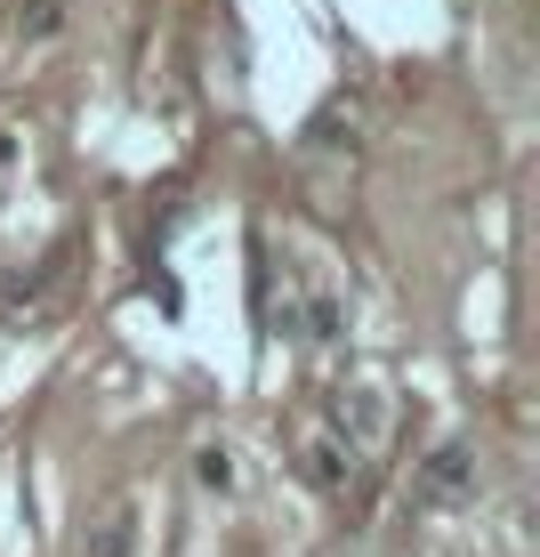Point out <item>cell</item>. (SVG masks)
Segmentation results:
<instances>
[{"mask_svg":"<svg viewBox=\"0 0 540 557\" xmlns=\"http://www.w3.org/2000/svg\"><path fill=\"white\" fill-rule=\"evenodd\" d=\"M419 493H428L436 509H460L476 493V453L468 445H436L428 460H419Z\"/></svg>","mask_w":540,"mask_h":557,"instance_id":"1","label":"cell"},{"mask_svg":"<svg viewBox=\"0 0 540 557\" xmlns=\"http://www.w3.org/2000/svg\"><path fill=\"white\" fill-rule=\"evenodd\" d=\"M299 469L315 476L323 493H347V445H339L331 429H315V436H306V445H299Z\"/></svg>","mask_w":540,"mask_h":557,"instance_id":"2","label":"cell"},{"mask_svg":"<svg viewBox=\"0 0 540 557\" xmlns=\"http://www.w3.org/2000/svg\"><path fill=\"white\" fill-rule=\"evenodd\" d=\"M138 549V509L129 502H105L98 525H89V557H129Z\"/></svg>","mask_w":540,"mask_h":557,"instance_id":"3","label":"cell"},{"mask_svg":"<svg viewBox=\"0 0 540 557\" xmlns=\"http://www.w3.org/2000/svg\"><path fill=\"white\" fill-rule=\"evenodd\" d=\"M339 436H355V445H363V453H372V445H379V436H388V396H372V388H355V396H347V405H339Z\"/></svg>","mask_w":540,"mask_h":557,"instance_id":"4","label":"cell"},{"mask_svg":"<svg viewBox=\"0 0 540 557\" xmlns=\"http://www.w3.org/2000/svg\"><path fill=\"white\" fill-rule=\"evenodd\" d=\"M306 339H315V348H339L347 339V299L331 283H306Z\"/></svg>","mask_w":540,"mask_h":557,"instance_id":"5","label":"cell"},{"mask_svg":"<svg viewBox=\"0 0 540 557\" xmlns=\"http://www.w3.org/2000/svg\"><path fill=\"white\" fill-rule=\"evenodd\" d=\"M306 146H355V113H347V98H331L306 122Z\"/></svg>","mask_w":540,"mask_h":557,"instance_id":"6","label":"cell"},{"mask_svg":"<svg viewBox=\"0 0 540 557\" xmlns=\"http://www.w3.org/2000/svg\"><path fill=\"white\" fill-rule=\"evenodd\" d=\"M194 485H202V493H226V485H235V460H226V445H202V453H194Z\"/></svg>","mask_w":540,"mask_h":557,"instance_id":"7","label":"cell"},{"mask_svg":"<svg viewBox=\"0 0 540 557\" xmlns=\"http://www.w3.org/2000/svg\"><path fill=\"white\" fill-rule=\"evenodd\" d=\"M56 16H65V0H25V41H49Z\"/></svg>","mask_w":540,"mask_h":557,"instance_id":"8","label":"cell"},{"mask_svg":"<svg viewBox=\"0 0 540 557\" xmlns=\"http://www.w3.org/2000/svg\"><path fill=\"white\" fill-rule=\"evenodd\" d=\"M146 292H153V307H162V315H178V275H169V267H153V275H146Z\"/></svg>","mask_w":540,"mask_h":557,"instance_id":"9","label":"cell"}]
</instances>
